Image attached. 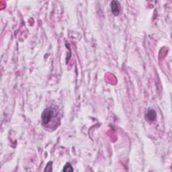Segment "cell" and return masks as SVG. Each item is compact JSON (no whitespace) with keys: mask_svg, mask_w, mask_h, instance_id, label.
<instances>
[{"mask_svg":"<svg viewBox=\"0 0 172 172\" xmlns=\"http://www.w3.org/2000/svg\"><path fill=\"white\" fill-rule=\"evenodd\" d=\"M55 110L52 108H48L43 111L41 116V120L43 125H47L55 116Z\"/></svg>","mask_w":172,"mask_h":172,"instance_id":"cell-1","label":"cell"},{"mask_svg":"<svg viewBox=\"0 0 172 172\" xmlns=\"http://www.w3.org/2000/svg\"><path fill=\"white\" fill-rule=\"evenodd\" d=\"M111 10L114 16H117L120 13V8H119V3L116 1H112L110 4Z\"/></svg>","mask_w":172,"mask_h":172,"instance_id":"cell-2","label":"cell"},{"mask_svg":"<svg viewBox=\"0 0 172 172\" xmlns=\"http://www.w3.org/2000/svg\"><path fill=\"white\" fill-rule=\"evenodd\" d=\"M157 113L153 109H149L146 114L147 120L149 122H153L156 120Z\"/></svg>","mask_w":172,"mask_h":172,"instance_id":"cell-3","label":"cell"},{"mask_svg":"<svg viewBox=\"0 0 172 172\" xmlns=\"http://www.w3.org/2000/svg\"><path fill=\"white\" fill-rule=\"evenodd\" d=\"M63 171H67V172H70V171H73V169L72 168L71 165L70 164V163H67L66 165L64 166V168H63Z\"/></svg>","mask_w":172,"mask_h":172,"instance_id":"cell-4","label":"cell"}]
</instances>
